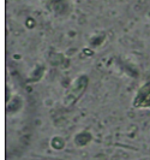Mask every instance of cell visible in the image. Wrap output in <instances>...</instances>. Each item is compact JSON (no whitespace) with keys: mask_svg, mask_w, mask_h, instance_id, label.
Masks as SVG:
<instances>
[{"mask_svg":"<svg viewBox=\"0 0 150 160\" xmlns=\"http://www.w3.org/2000/svg\"><path fill=\"white\" fill-rule=\"evenodd\" d=\"M87 86H88L87 76H79L77 80H75L73 84L71 86V88L69 89L67 94L65 96V102H67L69 105L75 104L78 100L79 96L84 93Z\"/></svg>","mask_w":150,"mask_h":160,"instance_id":"cell-1","label":"cell"},{"mask_svg":"<svg viewBox=\"0 0 150 160\" xmlns=\"http://www.w3.org/2000/svg\"><path fill=\"white\" fill-rule=\"evenodd\" d=\"M136 108H150V81L143 84L133 98Z\"/></svg>","mask_w":150,"mask_h":160,"instance_id":"cell-2","label":"cell"}]
</instances>
